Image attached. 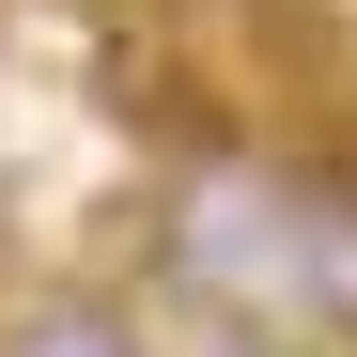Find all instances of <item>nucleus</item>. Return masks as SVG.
<instances>
[{
  "instance_id": "nucleus-1",
  "label": "nucleus",
  "mask_w": 357,
  "mask_h": 357,
  "mask_svg": "<svg viewBox=\"0 0 357 357\" xmlns=\"http://www.w3.org/2000/svg\"><path fill=\"white\" fill-rule=\"evenodd\" d=\"M280 187H295V218H280V295L357 342V171H280Z\"/></svg>"
},
{
  "instance_id": "nucleus-2",
  "label": "nucleus",
  "mask_w": 357,
  "mask_h": 357,
  "mask_svg": "<svg viewBox=\"0 0 357 357\" xmlns=\"http://www.w3.org/2000/svg\"><path fill=\"white\" fill-rule=\"evenodd\" d=\"M0 357H140V326L109 295H16L0 311Z\"/></svg>"
},
{
  "instance_id": "nucleus-3",
  "label": "nucleus",
  "mask_w": 357,
  "mask_h": 357,
  "mask_svg": "<svg viewBox=\"0 0 357 357\" xmlns=\"http://www.w3.org/2000/svg\"><path fill=\"white\" fill-rule=\"evenodd\" d=\"M233 357H311V342H233Z\"/></svg>"
}]
</instances>
